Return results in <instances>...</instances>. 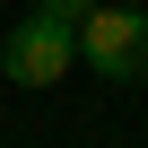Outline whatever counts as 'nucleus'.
<instances>
[{"instance_id": "obj_1", "label": "nucleus", "mask_w": 148, "mask_h": 148, "mask_svg": "<svg viewBox=\"0 0 148 148\" xmlns=\"http://www.w3.org/2000/svg\"><path fill=\"white\" fill-rule=\"evenodd\" d=\"M79 52H87L96 79L139 87V79H148V18H139V9H122V0H96V9L79 18Z\"/></svg>"}, {"instance_id": "obj_2", "label": "nucleus", "mask_w": 148, "mask_h": 148, "mask_svg": "<svg viewBox=\"0 0 148 148\" xmlns=\"http://www.w3.org/2000/svg\"><path fill=\"white\" fill-rule=\"evenodd\" d=\"M0 70H9L18 87H61L70 70H79V35L26 9V18L9 26V44H0Z\"/></svg>"}, {"instance_id": "obj_3", "label": "nucleus", "mask_w": 148, "mask_h": 148, "mask_svg": "<svg viewBox=\"0 0 148 148\" xmlns=\"http://www.w3.org/2000/svg\"><path fill=\"white\" fill-rule=\"evenodd\" d=\"M87 9H96V0H35V18H52V26H70V35H79Z\"/></svg>"}]
</instances>
